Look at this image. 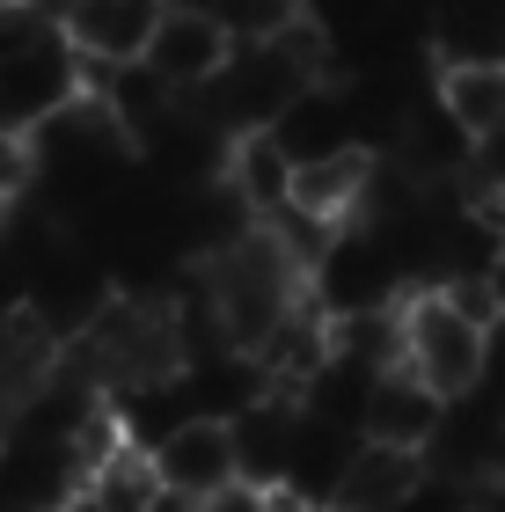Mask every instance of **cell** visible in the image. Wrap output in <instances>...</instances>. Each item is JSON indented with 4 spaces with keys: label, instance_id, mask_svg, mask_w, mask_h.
Masks as SVG:
<instances>
[{
    "label": "cell",
    "instance_id": "1",
    "mask_svg": "<svg viewBox=\"0 0 505 512\" xmlns=\"http://www.w3.org/2000/svg\"><path fill=\"white\" fill-rule=\"evenodd\" d=\"M198 300L213 308L227 352L257 359L315 293H308V264H301V256L271 235V227H257V235L227 242V249H213L198 264Z\"/></svg>",
    "mask_w": 505,
    "mask_h": 512
},
{
    "label": "cell",
    "instance_id": "2",
    "mask_svg": "<svg viewBox=\"0 0 505 512\" xmlns=\"http://www.w3.org/2000/svg\"><path fill=\"white\" fill-rule=\"evenodd\" d=\"M403 366L440 403H469L491 374V330H476L440 286H418L403 293Z\"/></svg>",
    "mask_w": 505,
    "mask_h": 512
},
{
    "label": "cell",
    "instance_id": "3",
    "mask_svg": "<svg viewBox=\"0 0 505 512\" xmlns=\"http://www.w3.org/2000/svg\"><path fill=\"white\" fill-rule=\"evenodd\" d=\"M169 0H59V37L81 59V74H125L147 59Z\"/></svg>",
    "mask_w": 505,
    "mask_h": 512
},
{
    "label": "cell",
    "instance_id": "4",
    "mask_svg": "<svg viewBox=\"0 0 505 512\" xmlns=\"http://www.w3.org/2000/svg\"><path fill=\"white\" fill-rule=\"evenodd\" d=\"M227 59H235V37L220 30V15L205 8V0H169V8H162V30H154V44H147L140 66L183 103V96H198L205 81H220Z\"/></svg>",
    "mask_w": 505,
    "mask_h": 512
},
{
    "label": "cell",
    "instance_id": "5",
    "mask_svg": "<svg viewBox=\"0 0 505 512\" xmlns=\"http://www.w3.org/2000/svg\"><path fill=\"white\" fill-rule=\"evenodd\" d=\"M66 374V344L44 330V315L30 308V300H8L0 308V417H30L44 395L59 388Z\"/></svg>",
    "mask_w": 505,
    "mask_h": 512
},
{
    "label": "cell",
    "instance_id": "6",
    "mask_svg": "<svg viewBox=\"0 0 505 512\" xmlns=\"http://www.w3.org/2000/svg\"><path fill=\"white\" fill-rule=\"evenodd\" d=\"M374 169H381V154H374V147L301 161V169H293V198H286V213H293V220H308V227H323V235H344V227H359V213H366Z\"/></svg>",
    "mask_w": 505,
    "mask_h": 512
},
{
    "label": "cell",
    "instance_id": "7",
    "mask_svg": "<svg viewBox=\"0 0 505 512\" xmlns=\"http://www.w3.org/2000/svg\"><path fill=\"white\" fill-rule=\"evenodd\" d=\"M440 425H447V403H440L418 374H410V366L374 374L366 410H359V439H374V447H403V454H432Z\"/></svg>",
    "mask_w": 505,
    "mask_h": 512
},
{
    "label": "cell",
    "instance_id": "8",
    "mask_svg": "<svg viewBox=\"0 0 505 512\" xmlns=\"http://www.w3.org/2000/svg\"><path fill=\"white\" fill-rule=\"evenodd\" d=\"M154 476H162V491L198 498V505H205V498H220L227 483H242L227 417H191V425H176L162 447H154Z\"/></svg>",
    "mask_w": 505,
    "mask_h": 512
},
{
    "label": "cell",
    "instance_id": "9",
    "mask_svg": "<svg viewBox=\"0 0 505 512\" xmlns=\"http://www.w3.org/2000/svg\"><path fill=\"white\" fill-rule=\"evenodd\" d=\"M432 483L425 454H403V447H374V439H359L352 454H344V469L330 483V512H403Z\"/></svg>",
    "mask_w": 505,
    "mask_h": 512
},
{
    "label": "cell",
    "instance_id": "10",
    "mask_svg": "<svg viewBox=\"0 0 505 512\" xmlns=\"http://www.w3.org/2000/svg\"><path fill=\"white\" fill-rule=\"evenodd\" d=\"M227 432H235L242 483H257V491H286V483H293V447H301V403L264 395V403H249L242 417H227Z\"/></svg>",
    "mask_w": 505,
    "mask_h": 512
},
{
    "label": "cell",
    "instance_id": "11",
    "mask_svg": "<svg viewBox=\"0 0 505 512\" xmlns=\"http://www.w3.org/2000/svg\"><path fill=\"white\" fill-rule=\"evenodd\" d=\"M220 183L271 227V220L286 213V198H293V161H286V147H279L271 132H249V139H235V147H227Z\"/></svg>",
    "mask_w": 505,
    "mask_h": 512
},
{
    "label": "cell",
    "instance_id": "12",
    "mask_svg": "<svg viewBox=\"0 0 505 512\" xmlns=\"http://www.w3.org/2000/svg\"><path fill=\"white\" fill-rule=\"evenodd\" d=\"M432 96H440V110L469 139H491L505 125V59H454V66H440Z\"/></svg>",
    "mask_w": 505,
    "mask_h": 512
},
{
    "label": "cell",
    "instance_id": "13",
    "mask_svg": "<svg viewBox=\"0 0 505 512\" xmlns=\"http://www.w3.org/2000/svg\"><path fill=\"white\" fill-rule=\"evenodd\" d=\"M220 15V30L235 37V52H257V44H279L293 22H308V0H205Z\"/></svg>",
    "mask_w": 505,
    "mask_h": 512
},
{
    "label": "cell",
    "instance_id": "14",
    "mask_svg": "<svg viewBox=\"0 0 505 512\" xmlns=\"http://www.w3.org/2000/svg\"><path fill=\"white\" fill-rule=\"evenodd\" d=\"M30 139H0V235L15 227V205H22V191H30Z\"/></svg>",
    "mask_w": 505,
    "mask_h": 512
},
{
    "label": "cell",
    "instance_id": "15",
    "mask_svg": "<svg viewBox=\"0 0 505 512\" xmlns=\"http://www.w3.org/2000/svg\"><path fill=\"white\" fill-rule=\"evenodd\" d=\"M205 512H271V491H257V483H227L220 498H205Z\"/></svg>",
    "mask_w": 505,
    "mask_h": 512
},
{
    "label": "cell",
    "instance_id": "16",
    "mask_svg": "<svg viewBox=\"0 0 505 512\" xmlns=\"http://www.w3.org/2000/svg\"><path fill=\"white\" fill-rule=\"evenodd\" d=\"M484 278H491V293H498V308H505V235L491 242V264H484Z\"/></svg>",
    "mask_w": 505,
    "mask_h": 512
},
{
    "label": "cell",
    "instance_id": "17",
    "mask_svg": "<svg viewBox=\"0 0 505 512\" xmlns=\"http://www.w3.org/2000/svg\"><path fill=\"white\" fill-rule=\"evenodd\" d=\"M154 512H205L198 498H176V491H162V498H154Z\"/></svg>",
    "mask_w": 505,
    "mask_h": 512
}]
</instances>
